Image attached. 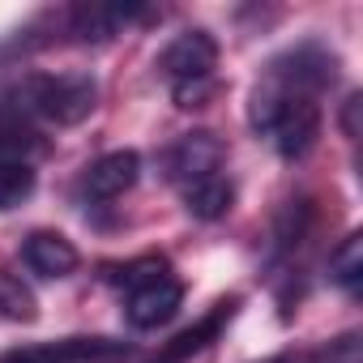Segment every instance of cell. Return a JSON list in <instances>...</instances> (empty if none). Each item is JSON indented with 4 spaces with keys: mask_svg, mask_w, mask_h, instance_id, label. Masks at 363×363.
<instances>
[{
    "mask_svg": "<svg viewBox=\"0 0 363 363\" xmlns=\"http://www.w3.org/2000/svg\"><path fill=\"white\" fill-rule=\"evenodd\" d=\"M333 82V56L303 43L269 60L265 77L248 99V120L261 137L274 141L282 158H303L320 137V90Z\"/></svg>",
    "mask_w": 363,
    "mask_h": 363,
    "instance_id": "cell-1",
    "label": "cell"
},
{
    "mask_svg": "<svg viewBox=\"0 0 363 363\" xmlns=\"http://www.w3.org/2000/svg\"><path fill=\"white\" fill-rule=\"evenodd\" d=\"M5 111L22 116V120H48L56 128L82 124L94 107H99V82L90 73H60V77H26L22 86H13L0 103Z\"/></svg>",
    "mask_w": 363,
    "mask_h": 363,
    "instance_id": "cell-2",
    "label": "cell"
},
{
    "mask_svg": "<svg viewBox=\"0 0 363 363\" xmlns=\"http://www.w3.org/2000/svg\"><path fill=\"white\" fill-rule=\"evenodd\" d=\"M214 69H218V43L206 30L175 35L158 56V73L179 107H206V99L214 94Z\"/></svg>",
    "mask_w": 363,
    "mask_h": 363,
    "instance_id": "cell-3",
    "label": "cell"
},
{
    "mask_svg": "<svg viewBox=\"0 0 363 363\" xmlns=\"http://www.w3.org/2000/svg\"><path fill=\"white\" fill-rule=\"evenodd\" d=\"M124 320L133 329H158L167 325L179 303H184V286H179V278L167 274V265L158 261H141L124 274Z\"/></svg>",
    "mask_w": 363,
    "mask_h": 363,
    "instance_id": "cell-4",
    "label": "cell"
},
{
    "mask_svg": "<svg viewBox=\"0 0 363 363\" xmlns=\"http://www.w3.org/2000/svg\"><path fill=\"white\" fill-rule=\"evenodd\" d=\"M227 167V145L214 133H189L167 150V179L175 189H189L197 179H210Z\"/></svg>",
    "mask_w": 363,
    "mask_h": 363,
    "instance_id": "cell-5",
    "label": "cell"
},
{
    "mask_svg": "<svg viewBox=\"0 0 363 363\" xmlns=\"http://www.w3.org/2000/svg\"><path fill=\"white\" fill-rule=\"evenodd\" d=\"M141 18H150V9H141V5H120V0H86V5L65 9V26H69V35L82 39V43H103V39L120 35L124 26L141 22Z\"/></svg>",
    "mask_w": 363,
    "mask_h": 363,
    "instance_id": "cell-6",
    "label": "cell"
},
{
    "mask_svg": "<svg viewBox=\"0 0 363 363\" xmlns=\"http://www.w3.org/2000/svg\"><path fill=\"white\" fill-rule=\"evenodd\" d=\"M116 354H124L120 342H107V337H65V342H35V346L5 350L0 363H94V359H116Z\"/></svg>",
    "mask_w": 363,
    "mask_h": 363,
    "instance_id": "cell-7",
    "label": "cell"
},
{
    "mask_svg": "<svg viewBox=\"0 0 363 363\" xmlns=\"http://www.w3.org/2000/svg\"><path fill=\"white\" fill-rule=\"evenodd\" d=\"M137 175H141V158L133 150H111V154H103L99 162L86 167L82 193L90 201H116V197H124L137 184Z\"/></svg>",
    "mask_w": 363,
    "mask_h": 363,
    "instance_id": "cell-8",
    "label": "cell"
},
{
    "mask_svg": "<svg viewBox=\"0 0 363 363\" xmlns=\"http://www.w3.org/2000/svg\"><path fill=\"white\" fill-rule=\"evenodd\" d=\"M22 261L39 278H69L82 257H77L73 240H65L60 231H30L22 244Z\"/></svg>",
    "mask_w": 363,
    "mask_h": 363,
    "instance_id": "cell-9",
    "label": "cell"
},
{
    "mask_svg": "<svg viewBox=\"0 0 363 363\" xmlns=\"http://www.w3.org/2000/svg\"><path fill=\"white\" fill-rule=\"evenodd\" d=\"M179 197H184V206H189L193 218L214 223V218H227V210H231V201H235V189H231L227 171H218V175H210V179H197V184L179 189Z\"/></svg>",
    "mask_w": 363,
    "mask_h": 363,
    "instance_id": "cell-10",
    "label": "cell"
},
{
    "mask_svg": "<svg viewBox=\"0 0 363 363\" xmlns=\"http://www.w3.org/2000/svg\"><path fill=\"white\" fill-rule=\"evenodd\" d=\"M39 150H43V141H39V128H35L30 120H22V116H13V111H5V107H0V158L30 162Z\"/></svg>",
    "mask_w": 363,
    "mask_h": 363,
    "instance_id": "cell-11",
    "label": "cell"
},
{
    "mask_svg": "<svg viewBox=\"0 0 363 363\" xmlns=\"http://www.w3.org/2000/svg\"><path fill=\"white\" fill-rule=\"evenodd\" d=\"M35 162H18V158H0V214H9L18 206H26L35 197Z\"/></svg>",
    "mask_w": 363,
    "mask_h": 363,
    "instance_id": "cell-12",
    "label": "cell"
},
{
    "mask_svg": "<svg viewBox=\"0 0 363 363\" xmlns=\"http://www.w3.org/2000/svg\"><path fill=\"white\" fill-rule=\"evenodd\" d=\"M227 316H231V303H218V308H214V312H210L201 325H193L189 333H179V337H175V342H171V346L158 354V363H179V359L197 354L201 346H210V342L218 337V329H223V320H227Z\"/></svg>",
    "mask_w": 363,
    "mask_h": 363,
    "instance_id": "cell-13",
    "label": "cell"
},
{
    "mask_svg": "<svg viewBox=\"0 0 363 363\" xmlns=\"http://www.w3.org/2000/svg\"><path fill=\"white\" fill-rule=\"evenodd\" d=\"M329 278L342 286V291H359V282H363V235L354 231V235H346L342 240V248L329 257Z\"/></svg>",
    "mask_w": 363,
    "mask_h": 363,
    "instance_id": "cell-14",
    "label": "cell"
},
{
    "mask_svg": "<svg viewBox=\"0 0 363 363\" xmlns=\"http://www.w3.org/2000/svg\"><path fill=\"white\" fill-rule=\"evenodd\" d=\"M0 316H5V320H35L39 316L35 291L18 274H9V269H0Z\"/></svg>",
    "mask_w": 363,
    "mask_h": 363,
    "instance_id": "cell-15",
    "label": "cell"
},
{
    "mask_svg": "<svg viewBox=\"0 0 363 363\" xmlns=\"http://www.w3.org/2000/svg\"><path fill=\"white\" fill-rule=\"evenodd\" d=\"M257 363H291V359H282V354H274V359H257Z\"/></svg>",
    "mask_w": 363,
    "mask_h": 363,
    "instance_id": "cell-16",
    "label": "cell"
}]
</instances>
